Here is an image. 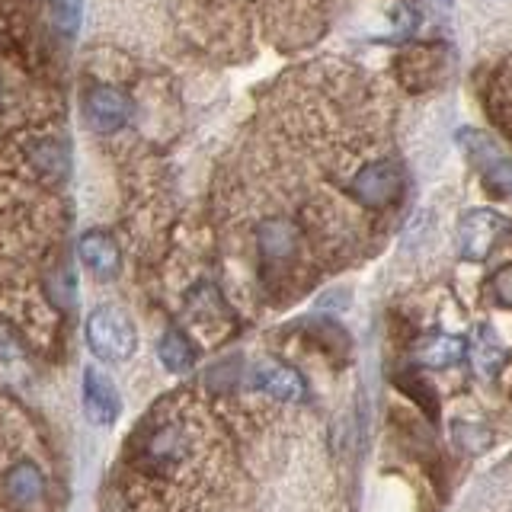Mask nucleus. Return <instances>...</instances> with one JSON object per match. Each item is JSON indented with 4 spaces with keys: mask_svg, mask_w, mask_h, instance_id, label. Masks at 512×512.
Listing matches in <instances>:
<instances>
[{
    "mask_svg": "<svg viewBox=\"0 0 512 512\" xmlns=\"http://www.w3.org/2000/svg\"><path fill=\"white\" fill-rule=\"evenodd\" d=\"M87 346L103 362H125L138 349L135 324L128 320L125 311L103 304V308H96L87 317Z\"/></svg>",
    "mask_w": 512,
    "mask_h": 512,
    "instance_id": "f257e3e1",
    "label": "nucleus"
},
{
    "mask_svg": "<svg viewBox=\"0 0 512 512\" xmlns=\"http://www.w3.org/2000/svg\"><path fill=\"white\" fill-rule=\"evenodd\" d=\"M349 196L362 202L365 208H384L397 202V196L404 192V173H400L397 164L391 160H372L362 170H356V176L346 183Z\"/></svg>",
    "mask_w": 512,
    "mask_h": 512,
    "instance_id": "f03ea898",
    "label": "nucleus"
},
{
    "mask_svg": "<svg viewBox=\"0 0 512 512\" xmlns=\"http://www.w3.org/2000/svg\"><path fill=\"white\" fill-rule=\"evenodd\" d=\"M464 144V154H468L474 164H477V170H480V176H484V183H487V189L490 192H496V196H503V199H509L512 196V157H506V154H500L493 148V141L484 135V132H474V128H468V132H461L458 135Z\"/></svg>",
    "mask_w": 512,
    "mask_h": 512,
    "instance_id": "7ed1b4c3",
    "label": "nucleus"
},
{
    "mask_svg": "<svg viewBox=\"0 0 512 512\" xmlns=\"http://www.w3.org/2000/svg\"><path fill=\"white\" fill-rule=\"evenodd\" d=\"M503 231H506V218L490 212V208H471V212H464L458 221L461 256H468V260H484Z\"/></svg>",
    "mask_w": 512,
    "mask_h": 512,
    "instance_id": "20e7f679",
    "label": "nucleus"
},
{
    "mask_svg": "<svg viewBox=\"0 0 512 512\" xmlns=\"http://www.w3.org/2000/svg\"><path fill=\"white\" fill-rule=\"evenodd\" d=\"M0 487H4V496L20 509H29L36 506L42 496H45V474L36 461H16L4 471V480H0Z\"/></svg>",
    "mask_w": 512,
    "mask_h": 512,
    "instance_id": "39448f33",
    "label": "nucleus"
},
{
    "mask_svg": "<svg viewBox=\"0 0 512 512\" xmlns=\"http://www.w3.org/2000/svg\"><path fill=\"white\" fill-rule=\"evenodd\" d=\"M84 410L90 416V423L96 426H112L119 420V410H122L116 384L96 372V368H87L84 372Z\"/></svg>",
    "mask_w": 512,
    "mask_h": 512,
    "instance_id": "423d86ee",
    "label": "nucleus"
},
{
    "mask_svg": "<svg viewBox=\"0 0 512 512\" xmlns=\"http://www.w3.org/2000/svg\"><path fill=\"white\" fill-rule=\"evenodd\" d=\"M84 112H87V122H90L93 132L109 135V132H116V128L125 125L128 100L116 87H93L84 100Z\"/></svg>",
    "mask_w": 512,
    "mask_h": 512,
    "instance_id": "0eeeda50",
    "label": "nucleus"
},
{
    "mask_svg": "<svg viewBox=\"0 0 512 512\" xmlns=\"http://www.w3.org/2000/svg\"><path fill=\"white\" fill-rule=\"evenodd\" d=\"M77 256L96 279H116L122 269V253L106 231H87L77 244Z\"/></svg>",
    "mask_w": 512,
    "mask_h": 512,
    "instance_id": "6e6552de",
    "label": "nucleus"
},
{
    "mask_svg": "<svg viewBox=\"0 0 512 512\" xmlns=\"http://www.w3.org/2000/svg\"><path fill=\"white\" fill-rule=\"evenodd\" d=\"M253 384L260 391L272 394L276 400H285V404H298L308 394L304 388V378L295 372L292 365H282V362H260L253 368Z\"/></svg>",
    "mask_w": 512,
    "mask_h": 512,
    "instance_id": "1a4fd4ad",
    "label": "nucleus"
},
{
    "mask_svg": "<svg viewBox=\"0 0 512 512\" xmlns=\"http://www.w3.org/2000/svg\"><path fill=\"white\" fill-rule=\"evenodd\" d=\"M464 352H468V343L458 340V336L432 333V336H426V340L416 343L413 359L426 368H452L464 359Z\"/></svg>",
    "mask_w": 512,
    "mask_h": 512,
    "instance_id": "9d476101",
    "label": "nucleus"
},
{
    "mask_svg": "<svg viewBox=\"0 0 512 512\" xmlns=\"http://www.w3.org/2000/svg\"><path fill=\"white\" fill-rule=\"evenodd\" d=\"M468 356L480 378H493V375H500V368L506 365V346L490 327H477V333L471 336Z\"/></svg>",
    "mask_w": 512,
    "mask_h": 512,
    "instance_id": "9b49d317",
    "label": "nucleus"
},
{
    "mask_svg": "<svg viewBox=\"0 0 512 512\" xmlns=\"http://www.w3.org/2000/svg\"><path fill=\"white\" fill-rule=\"evenodd\" d=\"M157 356L170 368V372L180 375V372H186V368H192V362H196V349H192V343L180 330H167L157 343Z\"/></svg>",
    "mask_w": 512,
    "mask_h": 512,
    "instance_id": "f8f14e48",
    "label": "nucleus"
},
{
    "mask_svg": "<svg viewBox=\"0 0 512 512\" xmlns=\"http://www.w3.org/2000/svg\"><path fill=\"white\" fill-rule=\"evenodd\" d=\"M260 244H263V253L266 256H288V250H292L295 244V231H292V224L288 221H266L263 228H260Z\"/></svg>",
    "mask_w": 512,
    "mask_h": 512,
    "instance_id": "ddd939ff",
    "label": "nucleus"
},
{
    "mask_svg": "<svg viewBox=\"0 0 512 512\" xmlns=\"http://www.w3.org/2000/svg\"><path fill=\"white\" fill-rule=\"evenodd\" d=\"M48 20L64 39H74L80 29V0H48Z\"/></svg>",
    "mask_w": 512,
    "mask_h": 512,
    "instance_id": "4468645a",
    "label": "nucleus"
},
{
    "mask_svg": "<svg viewBox=\"0 0 512 512\" xmlns=\"http://www.w3.org/2000/svg\"><path fill=\"white\" fill-rule=\"evenodd\" d=\"M455 442L464 448V452H471V455H477V452H484V448L490 445V432L484 429V426H474V423H455Z\"/></svg>",
    "mask_w": 512,
    "mask_h": 512,
    "instance_id": "2eb2a0df",
    "label": "nucleus"
},
{
    "mask_svg": "<svg viewBox=\"0 0 512 512\" xmlns=\"http://www.w3.org/2000/svg\"><path fill=\"white\" fill-rule=\"evenodd\" d=\"M490 292H493V301L496 304H503V308H512V263H506L503 269L493 272Z\"/></svg>",
    "mask_w": 512,
    "mask_h": 512,
    "instance_id": "dca6fc26",
    "label": "nucleus"
}]
</instances>
